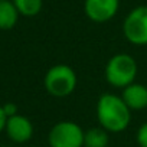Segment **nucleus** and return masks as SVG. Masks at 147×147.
I'll return each instance as SVG.
<instances>
[{
    "label": "nucleus",
    "mask_w": 147,
    "mask_h": 147,
    "mask_svg": "<svg viewBox=\"0 0 147 147\" xmlns=\"http://www.w3.org/2000/svg\"><path fill=\"white\" fill-rule=\"evenodd\" d=\"M3 110H5V113H6L7 117H12V115H16L18 114V105L13 104V102L3 104Z\"/></svg>",
    "instance_id": "ddd939ff"
},
{
    "label": "nucleus",
    "mask_w": 147,
    "mask_h": 147,
    "mask_svg": "<svg viewBox=\"0 0 147 147\" xmlns=\"http://www.w3.org/2000/svg\"><path fill=\"white\" fill-rule=\"evenodd\" d=\"M12 2L15 3L20 16L25 18H33L39 15L43 7V0H12Z\"/></svg>",
    "instance_id": "9b49d317"
},
{
    "label": "nucleus",
    "mask_w": 147,
    "mask_h": 147,
    "mask_svg": "<svg viewBox=\"0 0 147 147\" xmlns=\"http://www.w3.org/2000/svg\"><path fill=\"white\" fill-rule=\"evenodd\" d=\"M43 85L49 95L55 98H65L77 90L78 77L69 65L56 63L46 71Z\"/></svg>",
    "instance_id": "7ed1b4c3"
},
{
    "label": "nucleus",
    "mask_w": 147,
    "mask_h": 147,
    "mask_svg": "<svg viewBox=\"0 0 147 147\" xmlns=\"http://www.w3.org/2000/svg\"><path fill=\"white\" fill-rule=\"evenodd\" d=\"M110 133L102 127H94L84 134V147H108Z\"/></svg>",
    "instance_id": "9d476101"
},
{
    "label": "nucleus",
    "mask_w": 147,
    "mask_h": 147,
    "mask_svg": "<svg viewBox=\"0 0 147 147\" xmlns=\"http://www.w3.org/2000/svg\"><path fill=\"white\" fill-rule=\"evenodd\" d=\"M6 121H7V115L3 110V105H0V133L5 131L6 128Z\"/></svg>",
    "instance_id": "4468645a"
},
{
    "label": "nucleus",
    "mask_w": 147,
    "mask_h": 147,
    "mask_svg": "<svg viewBox=\"0 0 147 147\" xmlns=\"http://www.w3.org/2000/svg\"><path fill=\"white\" fill-rule=\"evenodd\" d=\"M120 9V0H84V13L94 23H107Z\"/></svg>",
    "instance_id": "423d86ee"
},
{
    "label": "nucleus",
    "mask_w": 147,
    "mask_h": 147,
    "mask_svg": "<svg viewBox=\"0 0 147 147\" xmlns=\"http://www.w3.org/2000/svg\"><path fill=\"white\" fill-rule=\"evenodd\" d=\"M138 74L137 61L128 53H115L113 55L104 68L105 81L114 87L124 90L127 85L136 82Z\"/></svg>",
    "instance_id": "f03ea898"
},
{
    "label": "nucleus",
    "mask_w": 147,
    "mask_h": 147,
    "mask_svg": "<svg viewBox=\"0 0 147 147\" xmlns=\"http://www.w3.org/2000/svg\"><path fill=\"white\" fill-rule=\"evenodd\" d=\"M20 13L12 0H0V30H10L16 26Z\"/></svg>",
    "instance_id": "1a4fd4ad"
},
{
    "label": "nucleus",
    "mask_w": 147,
    "mask_h": 147,
    "mask_svg": "<svg viewBox=\"0 0 147 147\" xmlns=\"http://www.w3.org/2000/svg\"><path fill=\"white\" fill-rule=\"evenodd\" d=\"M82 127L71 120H62L52 125L48 134L49 147H84Z\"/></svg>",
    "instance_id": "20e7f679"
},
{
    "label": "nucleus",
    "mask_w": 147,
    "mask_h": 147,
    "mask_svg": "<svg viewBox=\"0 0 147 147\" xmlns=\"http://www.w3.org/2000/svg\"><path fill=\"white\" fill-rule=\"evenodd\" d=\"M46 147H49V146H46Z\"/></svg>",
    "instance_id": "2eb2a0df"
},
{
    "label": "nucleus",
    "mask_w": 147,
    "mask_h": 147,
    "mask_svg": "<svg viewBox=\"0 0 147 147\" xmlns=\"http://www.w3.org/2000/svg\"><path fill=\"white\" fill-rule=\"evenodd\" d=\"M6 136L13 141V143H18V144H23L26 141H29L33 136V124L32 121L22 115V114H16V115H12V117H7V121H6Z\"/></svg>",
    "instance_id": "0eeeda50"
},
{
    "label": "nucleus",
    "mask_w": 147,
    "mask_h": 147,
    "mask_svg": "<svg viewBox=\"0 0 147 147\" xmlns=\"http://www.w3.org/2000/svg\"><path fill=\"white\" fill-rule=\"evenodd\" d=\"M121 98L131 111L147 108V87L140 82H133L121 90Z\"/></svg>",
    "instance_id": "6e6552de"
},
{
    "label": "nucleus",
    "mask_w": 147,
    "mask_h": 147,
    "mask_svg": "<svg viewBox=\"0 0 147 147\" xmlns=\"http://www.w3.org/2000/svg\"><path fill=\"white\" fill-rule=\"evenodd\" d=\"M136 140H137L138 147H147V121L138 127L137 134H136Z\"/></svg>",
    "instance_id": "f8f14e48"
},
{
    "label": "nucleus",
    "mask_w": 147,
    "mask_h": 147,
    "mask_svg": "<svg viewBox=\"0 0 147 147\" xmlns=\"http://www.w3.org/2000/svg\"><path fill=\"white\" fill-rule=\"evenodd\" d=\"M95 114L100 127L114 134L124 131L131 121V110L123 101L121 95L111 92H105L98 98Z\"/></svg>",
    "instance_id": "f257e3e1"
},
{
    "label": "nucleus",
    "mask_w": 147,
    "mask_h": 147,
    "mask_svg": "<svg viewBox=\"0 0 147 147\" xmlns=\"http://www.w3.org/2000/svg\"><path fill=\"white\" fill-rule=\"evenodd\" d=\"M124 38L136 46H147V5L128 12L123 22Z\"/></svg>",
    "instance_id": "39448f33"
}]
</instances>
